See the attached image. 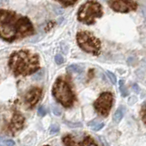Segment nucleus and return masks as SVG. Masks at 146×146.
I'll return each mask as SVG.
<instances>
[{
    "mask_svg": "<svg viewBox=\"0 0 146 146\" xmlns=\"http://www.w3.org/2000/svg\"><path fill=\"white\" fill-rule=\"evenodd\" d=\"M34 34V27L27 17L0 9V38L7 42Z\"/></svg>",
    "mask_w": 146,
    "mask_h": 146,
    "instance_id": "1",
    "label": "nucleus"
},
{
    "mask_svg": "<svg viewBox=\"0 0 146 146\" xmlns=\"http://www.w3.org/2000/svg\"><path fill=\"white\" fill-rule=\"evenodd\" d=\"M8 65L16 76H27L39 68V58L29 50H19L11 54Z\"/></svg>",
    "mask_w": 146,
    "mask_h": 146,
    "instance_id": "2",
    "label": "nucleus"
},
{
    "mask_svg": "<svg viewBox=\"0 0 146 146\" xmlns=\"http://www.w3.org/2000/svg\"><path fill=\"white\" fill-rule=\"evenodd\" d=\"M52 93L55 99L66 108L71 107L75 100V96L70 84L62 78H58L55 82Z\"/></svg>",
    "mask_w": 146,
    "mask_h": 146,
    "instance_id": "3",
    "label": "nucleus"
},
{
    "mask_svg": "<svg viewBox=\"0 0 146 146\" xmlns=\"http://www.w3.org/2000/svg\"><path fill=\"white\" fill-rule=\"evenodd\" d=\"M102 6L95 1H88L80 7L78 12V19L87 25L93 24L95 19L102 16Z\"/></svg>",
    "mask_w": 146,
    "mask_h": 146,
    "instance_id": "4",
    "label": "nucleus"
},
{
    "mask_svg": "<svg viewBox=\"0 0 146 146\" xmlns=\"http://www.w3.org/2000/svg\"><path fill=\"white\" fill-rule=\"evenodd\" d=\"M77 41L81 49L85 52L98 55L100 50V41L91 33L87 31H80L77 34Z\"/></svg>",
    "mask_w": 146,
    "mask_h": 146,
    "instance_id": "5",
    "label": "nucleus"
},
{
    "mask_svg": "<svg viewBox=\"0 0 146 146\" xmlns=\"http://www.w3.org/2000/svg\"><path fill=\"white\" fill-rule=\"evenodd\" d=\"M112 94L110 92H104L97 99V100L94 102V108L100 115L107 116L110 110L112 105Z\"/></svg>",
    "mask_w": 146,
    "mask_h": 146,
    "instance_id": "6",
    "label": "nucleus"
},
{
    "mask_svg": "<svg viewBox=\"0 0 146 146\" xmlns=\"http://www.w3.org/2000/svg\"><path fill=\"white\" fill-rule=\"evenodd\" d=\"M109 6L117 12H130L137 7V4L133 0H108Z\"/></svg>",
    "mask_w": 146,
    "mask_h": 146,
    "instance_id": "7",
    "label": "nucleus"
},
{
    "mask_svg": "<svg viewBox=\"0 0 146 146\" xmlns=\"http://www.w3.org/2000/svg\"><path fill=\"white\" fill-rule=\"evenodd\" d=\"M41 96H42V90L38 87H34L27 92L25 102L29 108H34L40 100Z\"/></svg>",
    "mask_w": 146,
    "mask_h": 146,
    "instance_id": "8",
    "label": "nucleus"
},
{
    "mask_svg": "<svg viewBox=\"0 0 146 146\" xmlns=\"http://www.w3.org/2000/svg\"><path fill=\"white\" fill-rule=\"evenodd\" d=\"M24 122H25V118L23 117V115L19 112H15L12 117V120L9 123V131H10L12 133H15V132L21 130L23 126H24Z\"/></svg>",
    "mask_w": 146,
    "mask_h": 146,
    "instance_id": "9",
    "label": "nucleus"
},
{
    "mask_svg": "<svg viewBox=\"0 0 146 146\" xmlns=\"http://www.w3.org/2000/svg\"><path fill=\"white\" fill-rule=\"evenodd\" d=\"M124 113H125V107L124 106H120L117 111H115V113H114V117H113V121H115L116 123H119L121 119L123 118V116H124Z\"/></svg>",
    "mask_w": 146,
    "mask_h": 146,
    "instance_id": "10",
    "label": "nucleus"
},
{
    "mask_svg": "<svg viewBox=\"0 0 146 146\" xmlns=\"http://www.w3.org/2000/svg\"><path fill=\"white\" fill-rule=\"evenodd\" d=\"M67 71L70 72V73H77V74H80L82 71H83V68L82 67L79 66V65H76V64H72V65L68 66L67 68Z\"/></svg>",
    "mask_w": 146,
    "mask_h": 146,
    "instance_id": "11",
    "label": "nucleus"
},
{
    "mask_svg": "<svg viewBox=\"0 0 146 146\" xmlns=\"http://www.w3.org/2000/svg\"><path fill=\"white\" fill-rule=\"evenodd\" d=\"M120 91L122 97H127L128 96V90L124 85V80H121L120 82Z\"/></svg>",
    "mask_w": 146,
    "mask_h": 146,
    "instance_id": "12",
    "label": "nucleus"
},
{
    "mask_svg": "<svg viewBox=\"0 0 146 146\" xmlns=\"http://www.w3.org/2000/svg\"><path fill=\"white\" fill-rule=\"evenodd\" d=\"M43 77H44V70H39L38 72H36V74L32 76V80L36 81H39L42 80Z\"/></svg>",
    "mask_w": 146,
    "mask_h": 146,
    "instance_id": "13",
    "label": "nucleus"
},
{
    "mask_svg": "<svg viewBox=\"0 0 146 146\" xmlns=\"http://www.w3.org/2000/svg\"><path fill=\"white\" fill-rule=\"evenodd\" d=\"M64 122H65L66 124L70 128H78V127L82 126L81 122H70V121H64Z\"/></svg>",
    "mask_w": 146,
    "mask_h": 146,
    "instance_id": "14",
    "label": "nucleus"
},
{
    "mask_svg": "<svg viewBox=\"0 0 146 146\" xmlns=\"http://www.w3.org/2000/svg\"><path fill=\"white\" fill-rule=\"evenodd\" d=\"M106 74L109 77V79L111 80V83L112 84H115L116 82H117V78H116V76L114 75L112 72H111V71H106Z\"/></svg>",
    "mask_w": 146,
    "mask_h": 146,
    "instance_id": "15",
    "label": "nucleus"
},
{
    "mask_svg": "<svg viewBox=\"0 0 146 146\" xmlns=\"http://www.w3.org/2000/svg\"><path fill=\"white\" fill-rule=\"evenodd\" d=\"M57 1L60 2L62 5H64V6H71V5L75 4L77 0H57Z\"/></svg>",
    "mask_w": 146,
    "mask_h": 146,
    "instance_id": "16",
    "label": "nucleus"
},
{
    "mask_svg": "<svg viewBox=\"0 0 146 146\" xmlns=\"http://www.w3.org/2000/svg\"><path fill=\"white\" fill-rule=\"evenodd\" d=\"M52 112L56 116H60L61 115V111L58 107H57L56 105H52Z\"/></svg>",
    "mask_w": 146,
    "mask_h": 146,
    "instance_id": "17",
    "label": "nucleus"
},
{
    "mask_svg": "<svg viewBox=\"0 0 146 146\" xmlns=\"http://www.w3.org/2000/svg\"><path fill=\"white\" fill-rule=\"evenodd\" d=\"M58 131H59V126L58 124H53L51 127H50V133L51 134L58 133Z\"/></svg>",
    "mask_w": 146,
    "mask_h": 146,
    "instance_id": "18",
    "label": "nucleus"
},
{
    "mask_svg": "<svg viewBox=\"0 0 146 146\" xmlns=\"http://www.w3.org/2000/svg\"><path fill=\"white\" fill-rule=\"evenodd\" d=\"M55 61H56V63L58 64V65H60V64L64 62V58L61 55L58 54V55H56V57H55Z\"/></svg>",
    "mask_w": 146,
    "mask_h": 146,
    "instance_id": "19",
    "label": "nucleus"
},
{
    "mask_svg": "<svg viewBox=\"0 0 146 146\" xmlns=\"http://www.w3.org/2000/svg\"><path fill=\"white\" fill-rule=\"evenodd\" d=\"M38 115H39V116L43 117V116L46 115V114H47V111H46V109H45L43 106H40V107L38 108Z\"/></svg>",
    "mask_w": 146,
    "mask_h": 146,
    "instance_id": "20",
    "label": "nucleus"
},
{
    "mask_svg": "<svg viewBox=\"0 0 146 146\" xmlns=\"http://www.w3.org/2000/svg\"><path fill=\"white\" fill-rule=\"evenodd\" d=\"M104 126V123L103 122H100V123H96V124L92 127V129L94 131H100V129H102Z\"/></svg>",
    "mask_w": 146,
    "mask_h": 146,
    "instance_id": "21",
    "label": "nucleus"
},
{
    "mask_svg": "<svg viewBox=\"0 0 146 146\" xmlns=\"http://www.w3.org/2000/svg\"><path fill=\"white\" fill-rule=\"evenodd\" d=\"M3 144L7 145V146H13V145H15L16 143H15V141H12V140H10V139H7V140L3 143Z\"/></svg>",
    "mask_w": 146,
    "mask_h": 146,
    "instance_id": "22",
    "label": "nucleus"
},
{
    "mask_svg": "<svg viewBox=\"0 0 146 146\" xmlns=\"http://www.w3.org/2000/svg\"><path fill=\"white\" fill-rule=\"evenodd\" d=\"M132 90H133L135 93H139L140 92V87L136 83H133L132 84Z\"/></svg>",
    "mask_w": 146,
    "mask_h": 146,
    "instance_id": "23",
    "label": "nucleus"
},
{
    "mask_svg": "<svg viewBox=\"0 0 146 146\" xmlns=\"http://www.w3.org/2000/svg\"><path fill=\"white\" fill-rule=\"evenodd\" d=\"M141 13H143L144 19L146 20V7H143V8H141Z\"/></svg>",
    "mask_w": 146,
    "mask_h": 146,
    "instance_id": "24",
    "label": "nucleus"
},
{
    "mask_svg": "<svg viewBox=\"0 0 146 146\" xmlns=\"http://www.w3.org/2000/svg\"><path fill=\"white\" fill-rule=\"evenodd\" d=\"M6 140H7L6 137H4V136H0V143H2V144H3V143H4V141H6Z\"/></svg>",
    "mask_w": 146,
    "mask_h": 146,
    "instance_id": "25",
    "label": "nucleus"
},
{
    "mask_svg": "<svg viewBox=\"0 0 146 146\" xmlns=\"http://www.w3.org/2000/svg\"><path fill=\"white\" fill-rule=\"evenodd\" d=\"M143 120L144 121V123L146 124V109H145V111H144V113H143Z\"/></svg>",
    "mask_w": 146,
    "mask_h": 146,
    "instance_id": "26",
    "label": "nucleus"
},
{
    "mask_svg": "<svg viewBox=\"0 0 146 146\" xmlns=\"http://www.w3.org/2000/svg\"><path fill=\"white\" fill-rule=\"evenodd\" d=\"M134 60V58H128V63H130V64H131V62Z\"/></svg>",
    "mask_w": 146,
    "mask_h": 146,
    "instance_id": "27",
    "label": "nucleus"
}]
</instances>
